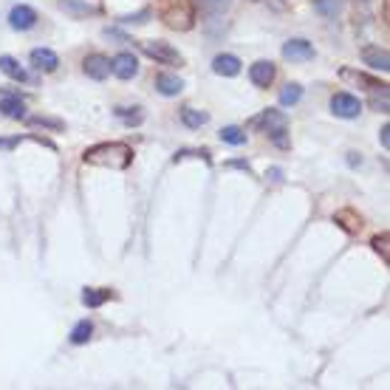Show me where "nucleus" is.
Instances as JSON below:
<instances>
[{"label": "nucleus", "instance_id": "12", "mask_svg": "<svg viewBox=\"0 0 390 390\" xmlns=\"http://www.w3.org/2000/svg\"><path fill=\"white\" fill-rule=\"evenodd\" d=\"M31 65L37 71H45V74H54L60 68V57L51 51V48H34L31 51Z\"/></svg>", "mask_w": 390, "mask_h": 390}, {"label": "nucleus", "instance_id": "29", "mask_svg": "<svg viewBox=\"0 0 390 390\" xmlns=\"http://www.w3.org/2000/svg\"><path fill=\"white\" fill-rule=\"evenodd\" d=\"M60 6L68 9V11H77V14H88V11H94L91 6H79V3H74V0H60Z\"/></svg>", "mask_w": 390, "mask_h": 390}, {"label": "nucleus", "instance_id": "3", "mask_svg": "<svg viewBox=\"0 0 390 390\" xmlns=\"http://www.w3.org/2000/svg\"><path fill=\"white\" fill-rule=\"evenodd\" d=\"M249 128H263V133L277 145V147H289L291 142H289V130H286V116L280 113V111H263L260 116H255L252 122H249Z\"/></svg>", "mask_w": 390, "mask_h": 390}, {"label": "nucleus", "instance_id": "27", "mask_svg": "<svg viewBox=\"0 0 390 390\" xmlns=\"http://www.w3.org/2000/svg\"><path fill=\"white\" fill-rule=\"evenodd\" d=\"M314 9L323 17H337L340 14V0H314Z\"/></svg>", "mask_w": 390, "mask_h": 390}, {"label": "nucleus", "instance_id": "1", "mask_svg": "<svg viewBox=\"0 0 390 390\" xmlns=\"http://www.w3.org/2000/svg\"><path fill=\"white\" fill-rule=\"evenodd\" d=\"M85 165H99V167H113V170H125L133 162V150L122 142H105L96 147H88L82 153Z\"/></svg>", "mask_w": 390, "mask_h": 390}, {"label": "nucleus", "instance_id": "17", "mask_svg": "<svg viewBox=\"0 0 390 390\" xmlns=\"http://www.w3.org/2000/svg\"><path fill=\"white\" fill-rule=\"evenodd\" d=\"M0 71L6 74V77H11L14 82H26L28 79V74H26V68L14 60V57H0Z\"/></svg>", "mask_w": 390, "mask_h": 390}, {"label": "nucleus", "instance_id": "10", "mask_svg": "<svg viewBox=\"0 0 390 390\" xmlns=\"http://www.w3.org/2000/svg\"><path fill=\"white\" fill-rule=\"evenodd\" d=\"M249 79H252L255 88H269V85L274 82V65H272L269 60L255 62V65L249 68Z\"/></svg>", "mask_w": 390, "mask_h": 390}, {"label": "nucleus", "instance_id": "19", "mask_svg": "<svg viewBox=\"0 0 390 390\" xmlns=\"http://www.w3.org/2000/svg\"><path fill=\"white\" fill-rule=\"evenodd\" d=\"M182 122L187 125V128H204L206 122H209V113H204V111H195V108H182Z\"/></svg>", "mask_w": 390, "mask_h": 390}, {"label": "nucleus", "instance_id": "34", "mask_svg": "<svg viewBox=\"0 0 390 390\" xmlns=\"http://www.w3.org/2000/svg\"><path fill=\"white\" fill-rule=\"evenodd\" d=\"M229 167H240V170L249 173V165H246V162H229Z\"/></svg>", "mask_w": 390, "mask_h": 390}, {"label": "nucleus", "instance_id": "26", "mask_svg": "<svg viewBox=\"0 0 390 390\" xmlns=\"http://www.w3.org/2000/svg\"><path fill=\"white\" fill-rule=\"evenodd\" d=\"M221 142H226V145H246V133L240 130V128H223L221 130Z\"/></svg>", "mask_w": 390, "mask_h": 390}, {"label": "nucleus", "instance_id": "31", "mask_svg": "<svg viewBox=\"0 0 390 390\" xmlns=\"http://www.w3.org/2000/svg\"><path fill=\"white\" fill-rule=\"evenodd\" d=\"M266 179H272V182H283V170H277V167H274V170H269V173H266Z\"/></svg>", "mask_w": 390, "mask_h": 390}, {"label": "nucleus", "instance_id": "5", "mask_svg": "<svg viewBox=\"0 0 390 390\" xmlns=\"http://www.w3.org/2000/svg\"><path fill=\"white\" fill-rule=\"evenodd\" d=\"M331 111L340 119H357L362 113V102L354 94H334L331 96Z\"/></svg>", "mask_w": 390, "mask_h": 390}, {"label": "nucleus", "instance_id": "11", "mask_svg": "<svg viewBox=\"0 0 390 390\" xmlns=\"http://www.w3.org/2000/svg\"><path fill=\"white\" fill-rule=\"evenodd\" d=\"M362 62L371 65L374 71H390V54L379 45H365L362 48Z\"/></svg>", "mask_w": 390, "mask_h": 390}, {"label": "nucleus", "instance_id": "21", "mask_svg": "<svg viewBox=\"0 0 390 390\" xmlns=\"http://www.w3.org/2000/svg\"><path fill=\"white\" fill-rule=\"evenodd\" d=\"M26 122H28V128H43V130H62L65 128L62 119H51V116H28Z\"/></svg>", "mask_w": 390, "mask_h": 390}, {"label": "nucleus", "instance_id": "24", "mask_svg": "<svg viewBox=\"0 0 390 390\" xmlns=\"http://www.w3.org/2000/svg\"><path fill=\"white\" fill-rule=\"evenodd\" d=\"M229 3H232V0H198V6L204 9L206 17H221V14L229 9Z\"/></svg>", "mask_w": 390, "mask_h": 390}, {"label": "nucleus", "instance_id": "16", "mask_svg": "<svg viewBox=\"0 0 390 390\" xmlns=\"http://www.w3.org/2000/svg\"><path fill=\"white\" fill-rule=\"evenodd\" d=\"M334 221H337V223H340L345 232H351V235L362 229V218H360L354 209H340V212L334 215Z\"/></svg>", "mask_w": 390, "mask_h": 390}, {"label": "nucleus", "instance_id": "23", "mask_svg": "<svg viewBox=\"0 0 390 390\" xmlns=\"http://www.w3.org/2000/svg\"><path fill=\"white\" fill-rule=\"evenodd\" d=\"M300 99H303V88H300L297 82H289V85L280 91V105H286V108H289V105H297Z\"/></svg>", "mask_w": 390, "mask_h": 390}, {"label": "nucleus", "instance_id": "7", "mask_svg": "<svg viewBox=\"0 0 390 390\" xmlns=\"http://www.w3.org/2000/svg\"><path fill=\"white\" fill-rule=\"evenodd\" d=\"M9 26L17 28V31H28L37 26V11L31 6H14L9 11Z\"/></svg>", "mask_w": 390, "mask_h": 390}, {"label": "nucleus", "instance_id": "20", "mask_svg": "<svg viewBox=\"0 0 390 390\" xmlns=\"http://www.w3.org/2000/svg\"><path fill=\"white\" fill-rule=\"evenodd\" d=\"M108 297H113L108 289H85V291H82V303H85L88 308H99Z\"/></svg>", "mask_w": 390, "mask_h": 390}, {"label": "nucleus", "instance_id": "33", "mask_svg": "<svg viewBox=\"0 0 390 390\" xmlns=\"http://www.w3.org/2000/svg\"><path fill=\"white\" fill-rule=\"evenodd\" d=\"M348 165L357 167V165H362V159H357V153H348Z\"/></svg>", "mask_w": 390, "mask_h": 390}, {"label": "nucleus", "instance_id": "28", "mask_svg": "<svg viewBox=\"0 0 390 390\" xmlns=\"http://www.w3.org/2000/svg\"><path fill=\"white\" fill-rule=\"evenodd\" d=\"M371 105H374L379 113H388V108H390V105H388V88L382 91V96H379V91H377V96L371 99Z\"/></svg>", "mask_w": 390, "mask_h": 390}, {"label": "nucleus", "instance_id": "22", "mask_svg": "<svg viewBox=\"0 0 390 390\" xmlns=\"http://www.w3.org/2000/svg\"><path fill=\"white\" fill-rule=\"evenodd\" d=\"M91 334H94L91 320H82V323L74 325V331H71V342H74V345H85V342L91 340Z\"/></svg>", "mask_w": 390, "mask_h": 390}, {"label": "nucleus", "instance_id": "30", "mask_svg": "<svg viewBox=\"0 0 390 390\" xmlns=\"http://www.w3.org/2000/svg\"><path fill=\"white\" fill-rule=\"evenodd\" d=\"M374 249L388 260V235H377V238H374Z\"/></svg>", "mask_w": 390, "mask_h": 390}, {"label": "nucleus", "instance_id": "15", "mask_svg": "<svg viewBox=\"0 0 390 390\" xmlns=\"http://www.w3.org/2000/svg\"><path fill=\"white\" fill-rule=\"evenodd\" d=\"M0 111L9 119H26V102L20 96H3L0 99Z\"/></svg>", "mask_w": 390, "mask_h": 390}, {"label": "nucleus", "instance_id": "6", "mask_svg": "<svg viewBox=\"0 0 390 390\" xmlns=\"http://www.w3.org/2000/svg\"><path fill=\"white\" fill-rule=\"evenodd\" d=\"M111 74H116L119 79H133L136 74H139V60L133 57V54H116L113 60H111Z\"/></svg>", "mask_w": 390, "mask_h": 390}, {"label": "nucleus", "instance_id": "9", "mask_svg": "<svg viewBox=\"0 0 390 390\" xmlns=\"http://www.w3.org/2000/svg\"><path fill=\"white\" fill-rule=\"evenodd\" d=\"M283 57L291 60V62H306V60H314V45L308 40H289L283 45Z\"/></svg>", "mask_w": 390, "mask_h": 390}, {"label": "nucleus", "instance_id": "13", "mask_svg": "<svg viewBox=\"0 0 390 390\" xmlns=\"http://www.w3.org/2000/svg\"><path fill=\"white\" fill-rule=\"evenodd\" d=\"M212 71H215L218 77H238V74H240V60L232 57V54H218V57L212 60Z\"/></svg>", "mask_w": 390, "mask_h": 390}, {"label": "nucleus", "instance_id": "18", "mask_svg": "<svg viewBox=\"0 0 390 390\" xmlns=\"http://www.w3.org/2000/svg\"><path fill=\"white\" fill-rule=\"evenodd\" d=\"M342 79H354L357 85H368L371 91H382V88H388L385 82L371 79V77H365V74H360V71H351V68H342Z\"/></svg>", "mask_w": 390, "mask_h": 390}, {"label": "nucleus", "instance_id": "32", "mask_svg": "<svg viewBox=\"0 0 390 390\" xmlns=\"http://www.w3.org/2000/svg\"><path fill=\"white\" fill-rule=\"evenodd\" d=\"M388 133H390V128L385 125V128H382V133H379V142H382V147H388V145H390V136H388Z\"/></svg>", "mask_w": 390, "mask_h": 390}, {"label": "nucleus", "instance_id": "2", "mask_svg": "<svg viewBox=\"0 0 390 390\" xmlns=\"http://www.w3.org/2000/svg\"><path fill=\"white\" fill-rule=\"evenodd\" d=\"M162 20L176 31H190L195 26V3L193 0H162L159 3Z\"/></svg>", "mask_w": 390, "mask_h": 390}, {"label": "nucleus", "instance_id": "25", "mask_svg": "<svg viewBox=\"0 0 390 390\" xmlns=\"http://www.w3.org/2000/svg\"><path fill=\"white\" fill-rule=\"evenodd\" d=\"M116 116L125 122V125H142V119H145V113H142V108H116Z\"/></svg>", "mask_w": 390, "mask_h": 390}, {"label": "nucleus", "instance_id": "14", "mask_svg": "<svg viewBox=\"0 0 390 390\" xmlns=\"http://www.w3.org/2000/svg\"><path fill=\"white\" fill-rule=\"evenodd\" d=\"M156 91H159L162 96H179V94L184 91V82H182V77H176V74H159V77H156Z\"/></svg>", "mask_w": 390, "mask_h": 390}, {"label": "nucleus", "instance_id": "8", "mask_svg": "<svg viewBox=\"0 0 390 390\" xmlns=\"http://www.w3.org/2000/svg\"><path fill=\"white\" fill-rule=\"evenodd\" d=\"M82 71H85L91 79L102 82V79H108V77H111V60H108V57H102V54H91V57H85Z\"/></svg>", "mask_w": 390, "mask_h": 390}, {"label": "nucleus", "instance_id": "4", "mask_svg": "<svg viewBox=\"0 0 390 390\" xmlns=\"http://www.w3.org/2000/svg\"><path fill=\"white\" fill-rule=\"evenodd\" d=\"M142 51H145L150 60L162 62V65H182V62H184V57H182L170 43H162V40H147V43H142Z\"/></svg>", "mask_w": 390, "mask_h": 390}]
</instances>
